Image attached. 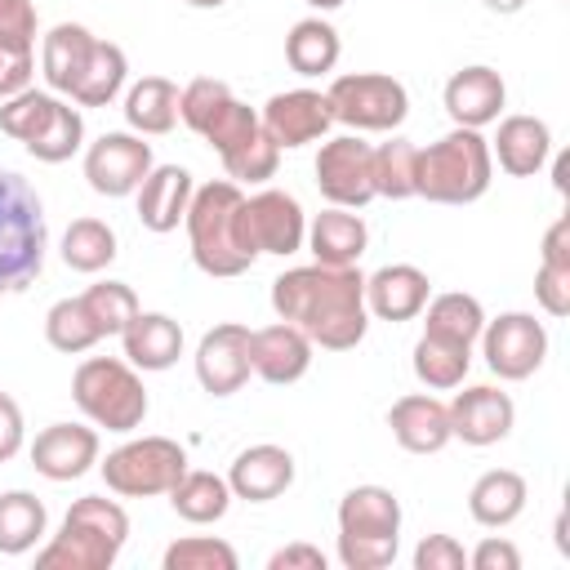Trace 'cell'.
<instances>
[{
    "label": "cell",
    "mask_w": 570,
    "mask_h": 570,
    "mask_svg": "<svg viewBox=\"0 0 570 570\" xmlns=\"http://www.w3.org/2000/svg\"><path fill=\"white\" fill-rule=\"evenodd\" d=\"M267 570H325V552L316 543H285L267 557Z\"/></svg>",
    "instance_id": "48"
},
{
    "label": "cell",
    "mask_w": 570,
    "mask_h": 570,
    "mask_svg": "<svg viewBox=\"0 0 570 570\" xmlns=\"http://www.w3.org/2000/svg\"><path fill=\"white\" fill-rule=\"evenodd\" d=\"M485 9H494V13H521L530 0H481Z\"/></svg>",
    "instance_id": "50"
},
{
    "label": "cell",
    "mask_w": 570,
    "mask_h": 570,
    "mask_svg": "<svg viewBox=\"0 0 570 570\" xmlns=\"http://www.w3.org/2000/svg\"><path fill=\"white\" fill-rule=\"evenodd\" d=\"M125 76H129L125 49L111 45V40H94V53H89V62H85V71H80V80L71 89V102H80V107H107L125 89Z\"/></svg>",
    "instance_id": "37"
},
{
    "label": "cell",
    "mask_w": 570,
    "mask_h": 570,
    "mask_svg": "<svg viewBox=\"0 0 570 570\" xmlns=\"http://www.w3.org/2000/svg\"><path fill=\"white\" fill-rule=\"evenodd\" d=\"M303 245H307L312 258L325 263V267H356L361 254H365V245H370V227H365V218H361L356 209L330 205V209H321V214L307 223V240H303Z\"/></svg>",
    "instance_id": "27"
},
{
    "label": "cell",
    "mask_w": 570,
    "mask_h": 570,
    "mask_svg": "<svg viewBox=\"0 0 570 570\" xmlns=\"http://www.w3.org/2000/svg\"><path fill=\"white\" fill-rule=\"evenodd\" d=\"M307 4H312V9H321V13H330V9H338L343 0H307Z\"/></svg>",
    "instance_id": "51"
},
{
    "label": "cell",
    "mask_w": 570,
    "mask_h": 570,
    "mask_svg": "<svg viewBox=\"0 0 570 570\" xmlns=\"http://www.w3.org/2000/svg\"><path fill=\"white\" fill-rule=\"evenodd\" d=\"M414 165H419V147L410 138H392V142L374 147V196L410 200L414 196Z\"/></svg>",
    "instance_id": "41"
},
{
    "label": "cell",
    "mask_w": 570,
    "mask_h": 570,
    "mask_svg": "<svg viewBox=\"0 0 570 570\" xmlns=\"http://www.w3.org/2000/svg\"><path fill=\"white\" fill-rule=\"evenodd\" d=\"M490 183H494V156H490V142L481 138V129L454 125L436 142L419 147L414 196H423L432 205H472L490 191Z\"/></svg>",
    "instance_id": "4"
},
{
    "label": "cell",
    "mask_w": 570,
    "mask_h": 570,
    "mask_svg": "<svg viewBox=\"0 0 570 570\" xmlns=\"http://www.w3.org/2000/svg\"><path fill=\"white\" fill-rule=\"evenodd\" d=\"M534 298L548 316H570V214L543 232V254L534 272Z\"/></svg>",
    "instance_id": "31"
},
{
    "label": "cell",
    "mask_w": 570,
    "mask_h": 570,
    "mask_svg": "<svg viewBox=\"0 0 570 570\" xmlns=\"http://www.w3.org/2000/svg\"><path fill=\"white\" fill-rule=\"evenodd\" d=\"M151 142H142V134H102L98 142H89L85 151V178L98 196H134L142 187V178L151 174Z\"/></svg>",
    "instance_id": "15"
},
{
    "label": "cell",
    "mask_w": 570,
    "mask_h": 570,
    "mask_svg": "<svg viewBox=\"0 0 570 570\" xmlns=\"http://www.w3.org/2000/svg\"><path fill=\"white\" fill-rule=\"evenodd\" d=\"M169 508L191 521V525H209V521H223L227 508H232V485L227 476H214V472H183L178 485L169 490Z\"/></svg>",
    "instance_id": "35"
},
{
    "label": "cell",
    "mask_w": 570,
    "mask_h": 570,
    "mask_svg": "<svg viewBox=\"0 0 570 570\" xmlns=\"http://www.w3.org/2000/svg\"><path fill=\"white\" fill-rule=\"evenodd\" d=\"M227 485H232V499H245V503H272L281 499L289 485H294V454L285 445H249L232 459L227 468Z\"/></svg>",
    "instance_id": "21"
},
{
    "label": "cell",
    "mask_w": 570,
    "mask_h": 570,
    "mask_svg": "<svg viewBox=\"0 0 570 570\" xmlns=\"http://www.w3.org/2000/svg\"><path fill=\"white\" fill-rule=\"evenodd\" d=\"M428 298L432 281L414 263H387L374 276H365V312L379 321H414Z\"/></svg>",
    "instance_id": "23"
},
{
    "label": "cell",
    "mask_w": 570,
    "mask_h": 570,
    "mask_svg": "<svg viewBox=\"0 0 570 570\" xmlns=\"http://www.w3.org/2000/svg\"><path fill=\"white\" fill-rule=\"evenodd\" d=\"M272 312L298 325L312 338V347L352 352L370 330L365 276L361 267H325V263L289 267L272 281Z\"/></svg>",
    "instance_id": "1"
},
{
    "label": "cell",
    "mask_w": 570,
    "mask_h": 570,
    "mask_svg": "<svg viewBox=\"0 0 570 570\" xmlns=\"http://www.w3.org/2000/svg\"><path fill=\"white\" fill-rule=\"evenodd\" d=\"M410 365H414V379H419L423 387L450 392V387H459V383L468 379V370H472V347H468V343L436 338V334H419Z\"/></svg>",
    "instance_id": "34"
},
{
    "label": "cell",
    "mask_w": 570,
    "mask_h": 570,
    "mask_svg": "<svg viewBox=\"0 0 570 570\" xmlns=\"http://www.w3.org/2000/svg\"><path fill=\"white\" fill-rule=\"evenodd\" d=\"M401 548V499L387 485H352L338 499V561L347 570H383Z\"/></svg>",
    "instance_id": "7"
},
{
    "label": "cell",
    "mask_w": 570,
    "mask_h": 570,
    "mask_svg": "<svg viewBox=\"0 0 570 570\" xmlns=\"http://www.w3.org/2000/svg\"><path fill=\"white\" fill-rule=\"evenodd\" d=\"M249 325L240 321H223L214 330L200 334L196 343V379L209 396H232L249 383L254 361H249Z\"/></svg>",
    "instance_id": "16"
},
{
    "label": "cell",
    "mask_w": 570,
    "mask_h": 570,
    "mask_svg": "<svg viewBox=\"0 0 570 570\" xmlns=\"http://www.w3.org/2000/svg\"><path fill=\"white\" fill-rule=\"evenodd\" d=\"M240 183L232 178H214L205 187L191 191V205L183 214V227H187V245H191V263L205 272V276H240L254 267V249L245 245V232H240Z\"/></svg>",
    "instance_id": "3"
},
{
    "label": "cell",
    "mask_w": 570,
    "mask_h": 570,
    "mask_svg": "<svg viewBox=\"0 0 570 570\" xmlns=\"http://www.w3.org/2000/svg\"><path fill=\"white\" fill-rule=\"evenodd\" d=\"M468 552L454 534H423V543L414 548V570H463Z\"/></svg>",
    "instance_id": "45"
},
{
    "label": "cell",
    "mask_w": 570,
    "mask_h": 570,
    "mask_svg": "<svg viewBox=\"0 0 570 570\" xmlns=\"http://www.w3.org/2000/svg\"><path fill=\"white\" fill-rule=\"evenodd\" d=\"M316 187L338 209H361L374 200V147L356 134H338L316 151Z\"/></svg>",
    "instance_id": "13"
},
{
    "label": "cell",
    "mask_w": 570,
    "mask_h": 570,
    "mask_svg": "<svg viewBox=\"0 0 570 570\" xmlns=\"http://www.w3.org/2000/svg\"><path fill=\"white\" fill-rule=\"evenodd\" d=\"M191 9H218V4H227V0H187Z\"/></svg>",
    "instance_id": "52"
},
{
    "label": "cell",
    "mask_w": 570,
    "mask_h": 570,
    "mask_svg": "<svg viewBox=\"0 0 570 570\" xmlns=\"http://www.w3.org/2000/svg\"><path fill=\"white\" fill-rule=\"evenodd\" d=\"M481 356L494 379L521 383L543 365L548 330H543V321H534V312H503L481 325Z\"/></svg>",
    "instance_id": "12"
},
{
    "label": "cell",
    "mask_w": 570,
    "mask_h": 570,
    "mask_svg": "<svg viewBox=\"0 0 570 570\" xmlns=\"http://www.w3.org/2000/svg\"><path fill=\"white\" fill-rule=\"evenodd\" d=\"M191 174L183 165H151V174L142 178V187L134 191L138 196V223L156 236L174 232L191 205Z\"/></svg>",
    "instance_id": "26"
},
{
    "label": "cell",
    "mask_w": 570,
    "mask_h": 570,
    "mask_svg": "<svg viewBox=\"0 0 570 570\" xmlns=\"http://www.w3.org/2000/svg\"><path fill=\"white\" fill-rule=\"evenodd\" d=\"M98 472L111 494L151 499V494H169L178 485V476L187 472V450L169 436H138V441L116 445L98 463Z\"/></svg>",
    "instance_id": "10"
},
{
    "label": "cell",
    "mask_w": 570,
    "mask_h": 570,
    "mask_svg": "<svg viewBox=\"0 0 570 570\" xmlns=\"http://www.w3.org/2000/svg\"><path fill=\"white\" fill-rule=\"evenodd\" d=\"M120 347H125V361L134 370H169L178 356H183V325L165 312H142L120 330Z\"/></svg>",
    "instance_id": "28"
},
{
    "label": "cell",
    "mask_w": 570,
    "mask_h": 570,
    "mask_svg": "<svg viewBox=\"0 0 570 570\" xmlns=\"http://www.w3.org/2000/svg\"><path fill=\"white\" fill-rule=\"evenodd\" d=\"M338 53H343L338 31H334L325 18H303V22H294L289 36H285V62H289V71H298V76H325V71H334Z\"/></svg>",
    "instance_id": "36"
},
{
    "label": "cell",
    "mask_w": 570,
    "mask_h": 570,
    "mask_svg": "<svg viewBox=\"0 0 570 570\" xmlns=\"http://www.w3.org/2000/svg\"><path fill=\"white\" fill-rule=\"evenodd\" d=\"M330 111L338 125L356 129V134H387L410 116V94L396 76L387 71H347L334 76L330 89Z\"/></svg>",
    "instance_id": "11"
},
{
    "label": "cell",
    "mask_w": 570,
    "mask_h": 570,
    "mask_svg": "<svg viewBox=\"0 0 570 570\" xmlns=\"http://www.w3.org/2000/svg\"><path fill=\"white\" fill-rule=\"evenodd\" d=\"M116 258V232L102 223V218H76L67 232H62V263L71 272H102L107 263Z\"/></svg>",
    "instance_id": "40"
},
{
    "label": "cell",
    "mask_w": 570,
    "mask_h": 570,
    "mask_svg": "<svg viewBox=\"0 0 570 570\" xmlns=\"http://www.w3.org/2000/svg\"><path fill=\"white\" fill-rule=\"evenodd\" d=\"M0 129L45 165L71 160L85 142L80 111L71 102H62L58 94H40V89H22V94L4 98L0 102Z\"/></svg>",
    "instance_id": "8"
},
{
    "label": "cell",
    "mask_w": 570,
    "mask_h": 570,
    "mask_svg": "<svg viewBox=\"0 0 570 570\" xmlns=\"http://www.w3.org/2000/svg\"><path fill=\"white\" fill-rule=\"evenodd\" d=\"M178 120L218 151L232 183H267L281 165V147L267 138L258 111L214 76H196L191 85H183Z\"/></svg>",
    "instance_id": "2"
},
{
    "label": "cell",
    "mask_w": 570,
    "mask_h": 570,
    "mask_svg": "<svg viewBox=\"0 0 570 570\" xmlns=\"http://www.w3.org/2000/svg\"><path fill=\"white\" fill-rule=\"evenodd\" d=\"M423 334H436V338H450V343H476L481 338V325H485V307L481 298L463 294V289H445L436 298L423 303Z\"/></svg>",
    "instance_id": "33"
},
{
    "label": "cell",
    "mask_w": 570,
    "mask_h": 570,
    "mask_svg": "<svg viewBox=\"0 0 570 570\" xmlns=\"http://www.w3.org/2000/svg\"><path fill=\"white\" fill-rule=\"evenodd\" d=\"M0 36L36 40V4L31 0H0Z\"/></svg>",
    "instance_id": "49"
},
{
    "label": "cell",
    "mask_w": 570,
    "mask_h": 570,
    "mask_svg": "<svg viewBox=\"0 0 570 570\" xmlns=\"http://www.w3.org/2000/svg\"><path fill=\"white\" fill-rule=\"evenodd\" d=\"M490 156L512 178H534L552 156V129L539 116H503L499 134L490 138Z\"/></svg>",
    "instance_id": "25"
},
{
    "label": "cell",
    "mask_w": 570,
    "mask_h": 570,
    "mask_svg": "<svg viewBox=\"0 0 570 570\" xmlns=\"http://www.w3.org/2000/svg\"><path fill=\"white\" fill-rule=\"evenodd\" d=\"M525 499H530V490H525V476H521V472H512V468H490V472H481V476L472 481V490H468V512H472L476 525L503 530V525H512V521L525 512Z\"/></svg>",
    "instance_id": "30"
},
{
    "label": "cell",
    "mask_w": 570,
    "mask_h": 570,
    "mask_svg": "<svg viewBox=\"0 0 570 570\" xmlns=\"http://www.w3.org/2000/svg\"><path fill=\"white\" fill-rule=\"evenodd\" d=\"M22 436H27L22 410H18V401L9 392H0V463H9L22 450Z\"/></svg>",
    "instance_id": "47"
},
{
    "label": "cell",
    "mask_w": 570,
    "mask_h": 570,
    "mask_svg": "<svg viewBox=\"0 0 570 570\" xmlns=\"http://www.w3.org/2000/svg\"><path fill=\"white\" fill-rule=\"evenodd\" d=\"M267 138L285 151V147H307L316 138L330 134L334 125V111H330V98L321 89H285V94H272L258 111Z\"/></svg>",
    "instance_id": "17"
},
{
    "label": "cell",
    "mask_w": 570,
    "mask_h": 570,
    "mask_svg": "<svg viewBox=\"0 0 570 570\" xmlns=\"http://www.w3.org/2000/svg\"><path fill=\"white\" fill-rule=\"evenodd\" d=\"M468 566H472V570H521V552H517L512 539L490 534V539H481V543L468 552Z\"/></svg>",
    "instance_id": "46"
},
{
    "label": "cell",
    "mask_w": 570,
    "mask_h": 570,
    "mask_svg": "<svg viewBox=\"0 0 570 570\" xmlns=\"http://www.w3.org/2000/svg\"><path fill=\"white\" fill-rule=\"evenodd\" d=\"M71 401L94 428L134 432L147 419V387L138 370L120 356H89L71 374Z\"/></svg>",
    "instance_id": "9"
},
{
    "label": "cell",
    "mask_w": 570,
    "mask_h": 570,
    "mask_svg": "<svg viewBox=\"0 0 570 570\" xmlns=\"http://www.w3.org/2000/svg\"><path fill=\"white\" fill-rule=\"evenodd\" d=\"M94 40H98V36H94L89 27H80V22H58V27H49V36L40 40V76H45V85H49L53 94H67V98H71V89H76L85 62H89V53H94Z\"/></svg>",
    "instance_id": "29"
},
{
    "label": "cell",
    "mask_w": 570,
    "mask_h": 570,
    "mask_svg": "<svg viewBox=\"0 0 570 570\" xmlns=\"http://www.w3.org/2000/svg\"><path fill=\"white\" fill-rule=\"evenodd\" d=\"M45 338H49L53 352L80 356V352H89L94 343H102V330H98V321L89 316L85 298L76 294V298H58V303L45 312Z\"/></svg>",
    "instance_id": "39"
},
{
    "label": "cell",
    "mask_w": 570,
    "mask_h": 570,
    "mask_svg": "<svg viewBox=\"0 0 570 570\" xmlns=\"http://www.w3.org/2000/svg\"><path fill=\"white\" fill-rule=\"evenodd\" d=\"M129 539V517L116 499L85 494L67 508L58 534L36 552L40 570H111Z\"/></svg>",
    "instance_id": "5"
},
{
    "label": "cell",
    "mask_w": 570,
    "mask_h": 570,
    "mask_svg": "<svg viewBox=\"0 0 570 570\" xmlns=\"http://www.w3.org/2000/svg\"><path fill=\"white\" fill-rule=\"evenodd\" d=\"M45 249L49 227L36 187L22 174L0 169V294H22L36 285L45 272Z\"/></svg>",
    "instance_id": "6"
},
{
    "label": "cell",
    "mask_w": 570,
    "mask_h": 570,
    "mask_svg": "<svg viewBox=\"0 0 570 570\" xmlns=\"http://www.w3.org/2000/svg\"><path fill=\"white\" fill-rule=\"evenodd\" d=\"M249 361H254V374L272 387L298 383L312 370V338L289 321L263 325L249 334Z\"/></svg>",
    "instance_id": "19"
},
{
    "label": "cell",
    "mask_w": 570,
    "mask_h": 570,
    "mask_svg": "<svg viewBox=\"0 0 570 570\" xmlns=\"http://www.w3.org/2000/svg\"><path fill=\"white\" fill-rule=\"evenodd\" d=\"M98 463V432L85 423H49L31 441V468L45 481H76Z\"/></svg>",
    "instance_id": "20"
},
{
    "label": "cell",
    "mask_w": 570,
    "mask_h": 570,
    "mask_svg": "<svg viewBox=\"0 0 570 570\" xmlns=\"http://www.w3.org/2000/svg\"><path fill=\"white\" fill-rule=\"evenodd\" d=\"M240 232H245V245L254 254H298L303 240H307V214L303 205L289 196V191H254L240 200Z\"/></svg>",
    "instance_id": "14"
},
{
    "label": "cell",
    "mask_w": 570,
    "mask_h": 570,
    "mask_svg": "<svg viewBox=\"0 0 570 570\" xmlns=\"http://www.w3.org/2000/svg\"><path fill=\"white\" fill-rule=\"evenodd\" d=\"M441 98H445V111H450L454 125H463V129H485V125L499 120V111H503V102H508V85H503V76H499L494 67L476 62V67L454 71V76L445 80V94H441Z\"/></svg>",
    "instance_id": "22"
},
{
    "label": "cell",
    "mask_w": 570,
    "mask_h": 570,
    "mask_svg": "<svg viewBox=\"0 0 570 570\" xmlns=\"http://www.w3.org/2000/svg\"><path fill=\"white\" fill-rule=\"evenodd\" d=\"M178 85L169 76H142L129 94H125V120L134 134L142 138H160L178 125Z\"/></svg>",
    "instance_id": "32"
},
{
    "label": "cell",
    "mask_w": 570,
    "mask_h": 570,
    "mask_svg": "<svg viewBox=\"0 0 570 570\" xmlns=\"http://www.w3.org/2000/svg\"><path fill=\"white\" fill-rule=\"evenodd\" d=\"M31 76H36V40L0 36V102L31 89Z\"/></svg>",
    "instance_id": "44"
},
{
    "label": "cell",
    "mask_w": 570,
    "mask_h": 570,
    "mask_svg": "<svg viewBox=\"0 0 570 570\" xmlns=\"http://www.w3.org/2000/svg\"><path fill=\"white\" fill-rule=\"evenodd\" d=\"M49 512L31 490H4L0 494V552L22 557L45 539Z\"/></svg>",
    "instance_id": "38"
},
{
    "label": "cell",
    "mask_w": 570,
    "mask_h": 570,
    "mask_svg": "<svg viewBox=\"0 0 570 570\" xmlns=\"http://www.w3.org/2000/svg\"><path fill=\"white\" fill-rule=\"evenodd\" d=\"M387 428H392L396 445L410 450V454H436L454 441L450 436V410L432 392H410V396L392 401Z\"/></svg>",
    "instance_id": "24"
},
{
    "label": "cell",
    "mask_w": 570,
    "mask_h": 570,
    "mask_svg": "<svg viewBox=\"0 0 570 570\" xmlns=\"http://www.w3.org/2000/svg\"><path fill=\"white\" fill-rule=\"evenodd\" d=\"M80 298H85L89 316L98 321L102 338H107V334H120V330L138 316V294H134L125 281H98V285H89Z\"/></svg>",
    "instance_id": "43"
},
{
    "label": "cell",
    "mask_w": 570,
    "mask_h": 570,
    "mask_svg": "<svg viewBox=\"0 0 570 570\" xmlns=\"http://www.w3.org/2000/svg\"><path fill=\"white\" fill-rule=\"evenodd\" d=\"M165 570H236L240 557L227 539H214V534H187V539H174L160 557Z\"/></svg>",
    "instance_id": "42"
},
{
    "label": "cell",
    "mask_w": 570,
    "mask_h": 570,
    "mask_svg": "<svg viewBox=\"0 0 570 570\" xmlns=\"http://www.w3.org/2000/svg\"><path fill=\"white\" fill-rule=\"evenodd\" d=\"M450 436H459L463 445H494L512 432L517 423V405L508 392H499L494 383H476L463 387L450 405Z\"/></svg>",
    "instance_id": "18"
}]
</instances>
